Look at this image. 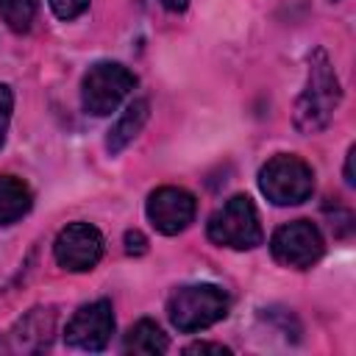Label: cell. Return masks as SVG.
Masks as SVG:
<instances>
[{"mask_svg":"<svg viewBox=\"0 0 356 356\" xmlns=\"http://www.w3.org/2000/svg\"><path fill=\"white\" fill-rule=\"evenodd\" d=\"M122 242H125V253H128V256H142V253L147 250V239H145V234L136 231V228H134V231H125V239H122Z\"/></svg>","mask_w":356,"mask_h":356,"instance_id":"obj_17","label":"cell"},{"mask_svg":"<svg viewBox=\"0 0 356 356\" xmlns=\"http://www.w3.org/2000/svg\"><path fill=\"white\" fill-rule=\"evenodd\" d=\"M197 203L195 197L181 186H159L147 197V220L156 231L172 236L181 234L195 220Z\"/></svg>","mask_w":356,"mask_h":356,"instance_id":"obj_10","label":"cell"},{"mask_svg":"<svg viewBox=\"0 0 356 356\" xmlns=\"http://www.w3.org/2000/svg\"><path fill=\"white\" fill-rule=\"evenodd\" d=\"M11 108H14V95L6 83H0V147L6 142L8 134V122H11Z\"/></svg>","mask_w":356,"mask_h":356,"instance_id":"obj_16","label":"cell"},{"mask_svg":"<svg viewBox=\"0 0 356 356\" xmlns=\"http://www.w3.org/2000/svg\"><path fill=\"white\" fill-rule=\"evenodd\" d=\"M56 261L70 273L92 270L103 256V234L89 222H70L53 242Z\"/></svg>","mask_w":356,"mask_h":356,"instance_id":"obj_7","label":"cell"},{"mask_svg":"<svg viewBox=\"0 0 356 356\" xmlns=\"http://www.w3.org/2000/svg\"><path fill=\"white\" fill-rule=\"evenodd\" d=\"M39 11V0H0V17L14 33L31 31Z\"/></svg>","mask_w":356,"mask_h":356,"instance_id":"obj_14","label":"cell"},{"mask_svg":"<svg viewBox=\"0 0 356 356\" xmlns=\"http://www.w3.org/2000/svg\"><path fill=\"white\" fill-rule=\"evenodd\" d=\"M270 250H273V259L281 261L284 267L306 270L323 256L325 245H323V234H320V228L314 222L292 220V222H284L273 234Z\"/></svg>","mask_w":356,"mask_h":356,"instance_id":"obj_6","label":"cell"},{"mask_svg":"<svg viewBox=\"0 0 356 356\" xmlns=\"http://www.w3.org/2000/svg\"><path fill=\"white\" fill-rule=\"evenodd\" d=\"M184 353H231L225 345H214V342H195V345H189Z\"/></svg>","mask_w":356,"mask_h":356,"instance_id":"obj_18","label":"cell"},{"mask_svg":"<svg viewBox=\"0 0 356 356\" xmlns=\"http://www.w3.org/2000/svg\"><path fill=\"white\" fill-rule=\"evenodd\" d=\"M259 189L275 206H298L314 192V172L300 156L281 153L259 170Z\"/></svg>","mask_w":356,"mask_h":356,"instance_id":"obj_3","label":"cell"},{"mask_svg":"<svg viewBox=\"0 0 356 356\" xmlns=\"http://www.w3.org/2000/svg\"><path fill=\"white\" fill-rule=\"evenodd\" d=\"M167 348H170V339L159 328V323H153V320L134 323L131 331L125 334V342H122L125 353H164Z\"/></svg>","mask_w":356,"mask_h":356,"instance_id":"obj_13","label":"cell"},{"mask_svg":"<svg viewBox=\"0 0 356 356\" xmlns=\"http://www.w3.org/2000/svg\"><path fill=\"white\" fill-rule=\"evenodd\" d=\"M50 8L58 19H75L89 8V0H50Z\"/></svg>","mask_w":356,"mask_h":356,"instance_id":"obj_15","label":"cell"},{"mask_svg":"<svg viewBox=\"0 0 356 356\" xmlns=\"http://www.w3.org/2000/svg\"><path fill=\"white\" fill-rule=\"evenodd\" d=\"M161 6H164L167 11H184V8L189 6V0H161Z\"/></svg>","mask_w":356,"mask_h":356,"instance_id":"obj_20","label":"cell"},{"mask_svg":"<svg viewBox=\"0 0 356 356\" xmlns=\"http://www.w3.org/2000/svg\"><path fill=\"white\" fill-rule=\"evenodd\" d=\"M353 161H356V147H350V150H348V159H345V184H348V186H356Z\"/></svg>","mask_w":356,"mask_h":356,"instance_id":"obj_19","label":"cell"},{"mask_svg":"<svg viewBox=\"0 0 356 356\" xmlns=\"http://www.w3.org/2000/svg\"><path fill=\"white\" fill-rule=\"evenodd\" d=\"M114 334V312L106 298L81 306L64 328V339L78 350H103Z\"/></svg>","mask_w":356,"mask_h":356,"instance_id":"obj_8","label":"cell"},{"mask_svg":"<svg viewBox=\"0 0 356 356\" xmlns=\"http://www.w3.org/2000/svg\"><path fill=\"white\" fill-rule=\"evenodd\" d=\"M147 117H150V103L145 100V97H139V100H134L125 111H122V117L108 128V136H106V150L111 153V156H117L122 147H128L131 142H134V136L145 128V122H147Z\"/></svg>","mask_w":356,"mask_h":356,"instance_id":"obj_11","label":"cell"},{"mask_svg":"<svg viewBox=\"0 0 356 356\" xmlns=\"http://www.w3.org/2000/svg\"><path fill=\"white\" fill-rule=\"evenodd\" d=\"M342 100V89H339V78L325 56V50H314L309 56V78H306V89L295 103V128L300 134H317L323 131L337 106Z\"/></svg>","mask_w":356,"mask_h":356,"instance_id":"obj_1","label":"cell"},{"mask_svg":"<svg viewBox=\"0 0 356 356\" xmlns=\"http://www.w3.org/2000/svg\"><path fill=\"white\" fill-rule=\"evenodd\" d=\"M228 314V295L214 284H189L178 286L167 300V317L170 323L184 331L195 334Z\"/></svg>","mask_w":356,"mask_h":356,"instance_id":"obj_2","label":"cell"},{"mask_svg":"<svg viewBox=\"0 0 356 356\" xmlns=\"http://www.w3.org/2000/svg\"><path fill=\"white\" fill-rule=\"evenodd\" d=\"M53 334H56V309L36 306L28 314H22L0 337V350L3 353H39L50 348Z\"/></svg>","mask_w":356,"mask_h":356,"instance_id":"obj_9","label":"cell"},{"mask_svg":"<svg viewBox=\"0 0 356 356\" xmlns=\"http://www.w3.org/2000/svg\"><path fill=\"white\" fill-rule=\"evenodd\" d=\"M31 189L14 178V175H0V225H11L19 217L31 211Z\"/></svg>","mask_w":356,"mask_h":356,"instance_id":"obj_12","label":"cell"},{"mask_svg":"<svg viewBox=\"0 0 356 356\" xmlns=\"http://www.w3.org/2000/svg\"><path fill=\"white\" fill-rule=\"evenodd\" d=\"M206 234L214 245H225L234 250H250L261 245V222L253 200L248 195H234L228 197L206 225Z\"/></svg>","mask_w":356,"mask_h":356,"instance_id":"obj_4","label":"cell"},{"mask_svg":"<svg viewBox=\"0 0 356 356\" xmlns=\"http://www.w3.org/2000/svg\"><path fill=\"white\" fill-rule=\"evenodd\" d=\"M136 86V75L117 61H97L86 70L81 81V103L86 114L106 117L117 111V106Z\"/></svg>","mask_w":356,"mask_h":356,"instance_id":"obj_5","label":"cell"}]
</instances>
